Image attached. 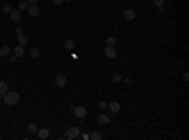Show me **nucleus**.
<instances>
[{
  "instance_id": "1",
  "label": "nucleus",
  "mask_w": 189,
  "mask_h": 140,
  "mask_svg": "<svg viewBox=\"0 0 189 140\" xmlns=\"http://www.w3.org/2000/svg\"><path fill=\"white\" fill-rule=\"evenodd\" d=\"M2 101H4L7 105H17V103H19V92H13V90H9L7 94L2 96Z\"/></svg>"
},
{
  "instance_id": "2",
  "label": "nucleus",
  "mask_w": 189,
  "mask_h": 140,
  "mask_svg": "<svg viewBox=\"0 0 189 140\" xmlns=\"http://www.w3.org/2000/svg\"><path fill=\"white\" fill-rule=\"evenodd\" d=\"M23 55H25V48H23V46H19V44H17V48H13V52H11V61L15 63V61H17V59H21Z\"/></svg>"
},
{
  "instance_id": "3",
  "label": "nucleus",
  "mask_w": 189,
  "mask_h": 140,
  "mask_svg": "<svg viewBox=\"0 0 189 140\" xmlns=\"http://www.w3.org/2000/svg\"><path fill=\"white\" fill-rule=\"evenodd\" d=\"M63 136H65L67 140H72V138H78V136H80V128H78V126H72V128H67V132H65Z\"/></svg>"
},
{
  "instance_id": "4",
  "label": "nucleus",
  "mask_w": 189,
  "mask_h": 140,
  "mask_svg": "<svg viewBox=\"0 0 189 140\" xmlns=\"http://www.w3.org/2000/svg\"><path fill=\"white\" fill-rule=\"evenodd\" d=\"M17 40H19V46H23V48H25V46H28V36L25 34H23V29L21 27H17Z\"/></svg>"
},
{
  "instance_id": "5",
  "label": "nucleus",
  "mask_w": 189,
  "mask_h": 140,
  "mask_svg": "<svg viewBox=\"0 0 189 140\" xmlns=\"http://www.w3.org/2000/svg\"><path fill=\"white\" fill-rule=\"evenodd\" d=\"M103 52H105V57H107V59H116V55H118V50H116V46H107V44H105V48H103Z\"/></svg>"
},
{
  "instance_id": "6",
  "label": "nucleus",
  "mask_w": 189,
  "mask_h": 140,
  "mask_svg": "<svg viewBox=\"0 0 189 140\" xmlns=\"http://www.w3.org/2000/svg\"><path fill=\"white\" fill-rule=\"evenodd\" d=\"M120 103H118V101H111V103H107V111L109 113H120Z\"/></svg>"
},
{
  "instance_id": "7",
  "label": "nucleus",
  "mask_w": 189,
  "mask_h": 140,
  "mask_svg": "<svg viewBox=\"0 0 189 140\" xmlns=\"http://www.w3.org/2000/svg\"><path fill=\"white\" fill-rule=\"evenodd\" d=\"M122 17H124L126 21H134V17H137V13H134V9H126V11L122 13Z\"/></svg>"
},
{
  "instance_id": "8",
  "label": "nucleus",
  "mask_w": 189,
  "mask_h": 140,
  "mask_svg": "<svg viewBox=\"0 0 189 140\" xmlns=\"http://www.w3.org/2000/svg\"><path fill=\"white\" fill-rule=\"evenodd\" d=\"M72 113L76 115V117H86V109H84V107H74Z\"/></svg>"
},
{
  "instance_id": "9",
  "label": "nucleus",
  "mask_w": 189,
  "mask_h": 140,
  "mask_svg": "<svg viewBox=\"0 0 189 140\" xmlns=\"http://www.w3.org/2000/svg\"><path fill=\"white\" fill-rule=\"evenodd\" d=\"M97 119H99V123H101V126H107V123L111 121V117H109V115H107V113H101V115H99V117H97Z\"/></svg>"
},
{
  "instance_id": "10",
  "label": "nucleus",
  "mask_w": 189,
  "mask_h": 140,
  "mask_svg": "<svg viewBox=\"0 0 189 140\" xmlns=\"http://www.w3.org/2000/svg\"><path fill=\"white\" fill-rule=\"evenodd\" d=\"M11 19H13L15 23H19V21L23 19V17H21V11H19V9H13V13H11Z\"/></svg>"
},
{
  "instance_id": "11",
  "label": "nucleus",
  "mask_w": 189,
  "mask_h": 140,
  "mask_svg": "<svg viewBox=\"0 0 189 140\" xmlns=\"http://www.w3.org/2000/svg\"><path fill=\"white\" fill-rule=\"evenodd\" d=\"M38 13H40V11H38L36 4H30V6H28V15H30V17H38Z\"/></svg>"
},
{
  "instance_id": "12",
  "label": "nucleus",
  "mask_w": 189,
  "mask_h": 140,
  "mask_svg": "<svg viewBox=\"0 0 189 140\" xmlns=\"http://www.w3.org/2000/svg\"><path fill=\"white\" fill-rule=\"evenodd\" d=\"M67 84V80H65V75H57L55 78V86H59V88H63Z\"/></svg>"
},
{
  "instance_id": "13",
  "label": "nucleus",
  "mask_w": 189,
  "mask_h": 140,
  "mask_svg": "<svg viewBox=\"0 0 189 140\" xmlns=\"http://www.w3.org/2000/svg\"><path fill=\"white\" fill-rule=\"evenodd\" d=\"M36 136H38V138H42V140H44V138H49V130H46V128H38Z\"/></svg>"
},
{
  "instance_id": "14",
  "label": "nucleus",
  "mask_w": 189,
  "mask_h": 140,
  "mask_svg": "<svg viewBox=\"0 0 189 140\" xmlns=\"http://www.w3.org/2000/svg\"><path fill=\"white\" fill-rule=\"evenodd\" d=\"M13 48H9V46H0V57H11Z\"/></svg>"
},
{
  "instance_id": "15",
  "label": "nucleus",
  "mask_w": 189,
  "mask_h": 140,
  "mask_svg": "<svg viewBox=\"0 0 189 140\" xmlns=\"http://www.w3.org/2000/svg\"><path fill=\"white\" fill-rule=\"evenodd\" d=\"M74 48H76V42H74L72 38H67V40H65V50H74Z\"/></svg>"
},
{
  "instance_id": "16",
  "label": "nucleus",
  "mask_w": 189,
  "mask_h": 140,
  "mask_svg": "<svg viewBox=\"0 0 189 140\" xmlns=\"http://www.w3.org/2000/svg\"><path fill=\"white\" fill-rule=\"evenodd\" d=\"M7 92H9V84L7 82H0V96H4Z\"/></svg>"
},
{
  "instance_id": "17",
  "label": "nucleus",
  "mask_w": 189,
  "mask_h": 140,
  "mask_svg": "<svg viewBox=\"0 0 189 140\" xmlns=\"http://www.w3.org/2000/svg\"><path fill=\"white\" fill-rule=\"evenodd\" d=\"M105 44H107V46H116V44H118V38H116V36H109V38L105 40Z\"/></svg>"
},
{
  "instance_id": "18",
  "label": "nucleus",
  "mask_w": 189,
  "mask_h": 140,
  "mask_svg": "<svg viewBox=\"0 0 189 140\" xmlns=\"http://www.w3.org/2000/svg\"><path fill=\"white\" fill-rule=\"evenodd\" d=\"M28 6H30L28 0H21V2H19V11H21V13H23V11H28Z\"/></svg>"
},
{
  "instance_id": "19",
  "label": "nucleus",
  "mask_w": 189,
  "mask_h": 140,
  "mask_svg": "<svg viewBox=\"0 0 189 140\" xmlns=\"http://www.w3.org/2000/svg\"><path fill=\"white\" fill-rule=\"evenodd\" d=\"M2 13L4 15H11L13 13V4H2Z\"/></svg>"
},
{
  "instance_id": "20",
  "label": "nucleus",
  "mask_w": 189,
  "mask_h": 140,
  "mask_svg": "<svg viewBox=\"0 0 189 140\" xmlns=\"http://www.w3.org/2000/svg\"><path fill=\"white\" fill-rule=\"evenodd\" d=\"M36 132H38V126L36 123H30L28 126V134H36Z\"/></svg>"
},
{
  "instance_id": "21",
  "label": "nucleus",
  "mask_w": 189,
  "mask_h": 140,
  "mask_svg": "<svg viewBox=\"0 0 189 140\" xmlns=\"http://www.w3.org/2000/svg\"><path fill=\"white\" fill-rule=\"evenodd\" d=\"M153 6H156L158 11H162V9H164V0H153Z\"/></svg>"
},
{
  "instance_id": "22",
  "label": "nucleus",
  "mask_w": 189,
  "mask_h": 140,
  "mask_svg": "<svg viewBox=\"0 0 189 140\" xmlns=\"http://www.w3.org/2000/svg\"><path fill=\"white\" fill-rule=\"evenodd\" d=\"M88 138H92V140H101V138H103V134H101V132H92Z\"/></svg>"
},
{
  "instance_id": "23",
  "label": "nucleus",
  "mask_w": 189,
  "mask_h": 140,
  "mask_svg": "<svg viewBox=\"0 0 189 140\" xmlns=\"http://www.w3.org/2000/svg\"><path fill=\"white\" fill-rule=\"evenodd\" d=\"M30 57H32V59H38V57H40V50H38V48L30 50Z\"/></svg>"
},
{
  "instance_id": "24",
  "label": "nucleus",
  "mask_w": 189,
  "mask_h": 140,
  "mask_svg": "<svg viewBox=\"0 0 189 140\" xmlns=\"http://www.w3.org/2000/svg\"><path fill=\"white\" fill-rule=\"evenodd\" d=\"M99 111H107V101H99Z\"/></svg>"
},
{
  "instance_id": "25",
  "label": "nucleus",
  "mask_w": 189,
  "mask_h": 140,
  "mask_svg": "<svg viewBox=\"0 0 189 140\" xmlns=\"http://www.w3.org/2000/svg\"><path fill=\"white\" fill-rule=\"evenodd\" d=\"M113 82H116V84H120V82H122V75H120V73H116V75H113Z\"/></svg>"
},
{
  "instance_id": "26",
  "label": "nucleus",
  "mask_w": 189,
  "mask_h": 140,
  "mask_svg": "<svg viewBox=\"0 0 189 140\" xmlns=\"http://www.w3.org/2000/svg\"><path fill=\"white\" fill-rule=\"evenodd\" d=\"M61 2H65V0H53V4H61Z\"/></svg>"
},
{
  "instance_id": "27",
  "label": "nucleus",
  "mask_w": 189,
  "mask_h": 140,
  "mask_svg": "<svg viewBox=\"0 0 189 140\" xmlns=\"http://www.w3.org/2000/svg\"><path fill=\"white\" fill-rule=\"evenodd\" d=\"M28 2H30V4H36V2H38V0H28Z\"/></svg>"
}]
</instances>
